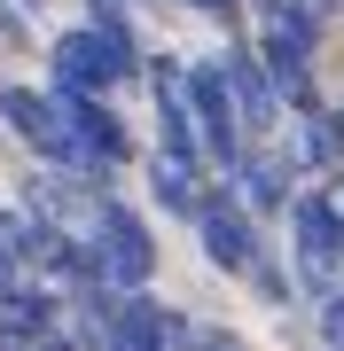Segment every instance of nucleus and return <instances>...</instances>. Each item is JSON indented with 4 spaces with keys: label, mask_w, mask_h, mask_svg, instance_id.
Segmentation results:
<instances>
[{
    "label": "nucleus",
    "mask_w": 344,
    "mask_h": 351,
    "mask_svg": "<svg viewBox=\"0 0 344 351\" xmlns=\"http://www.w3.org/2000/svg\"><path fill=\"white\" fill-rule=\"evenodd\" d=\"M242 211H290V156H242Z\"/></svg>",
    "instance_id": "nucleus-10"
},
{
    "label": "nucleus",
    "mask_w": 344,
    "mask_h": 351,
    "mask_svg": "<svg viewBox=\"0 0 344 351\" xmlns=\"http://www.w3.org/2000/svg\"><path fill=\"white\" fill-rule=\"evenodd\" d=\"M149 195L165 203L172 219H196V203H204V188H196V172H188V164H165V156L149 164Z\"/></svg>",
    "instance_id": "nucleus-11"
},
{
    "label": "nucleus",
    "mask_w": 344,
    "mask_h": 351,
    "mask_svg": "<svg viewBox=\"0 0 344 351\" xmlns=\"http://www.w3.org/2000/svg\"><path fill=\"white\" fill-rule=\"evenodd\" d=\"M321 343L344 351V289H336V297H321Z\"/></svg>",
    "instance_id": "nucleus-14"
},
{
    "label": "nucleus",
    "mask_w": 344,
    "mask_h": 351,
    "mask_svg": "<svg viewBox=\"0 0 344 351\" xmlns=\"http://www.w3.org/2000/svg\"><path fill=\"white\" fill-rule=\"evenodd\" d=\"M16 39H24V32H16V16L0 8V47H16Z\"/></svg>",
    "instance_id": "nucleus-16"
},
{
    "label": "nucleus",
    "mask_w": 344,
    "mask_h": 351,
    "mask_svg": "<svg viewBox=\"0 0 344 351\" xmlns=\"http://www.w3.org/2000/svg\"><path fill=\"white\" fill-rule=\"evenodd\" d=\"M336 211H344V203H336Z\"/></svg>",
    "instance_id": "nucleus-19"
},
{
    "label": "nucleus",
    "mask_w": 344,
    "mask_h": 351,
    "mask_svg": "<svg viewBox=\"0 0 344 351\" xmlns=\"http://www.w3.org/2000/svg\"><path fill=\"white\" fill-rule=\"evenodd\" d=\"M219 71H227V94H235V117H242V141L266 133L274 117H282V94H274L266 63H258L251 47H227V55H219Z\"/></svg>",
    "instance_id": "nucleus-7"
},
{
    "label": "nucleus",
    "mask_w": 344,
    "mask_h": 351,
    "mask_svg": "<svg viewBox=\"0 0 344 351\" xmlns=\"http://www.w3.org/2000/svg\"><path fill=\"white\" fill-rule=\"evenodd\" d=\"M110 86H117V78H110V55H102V39H94L87 24L55 39V55H47V94L55 101H102Z\"/></svg>",
    "instance_id": "nucleus-5"
},
{
    "label": "nucleus",
    "mask_w": 344,
    "mask_h": 351,
    "mask_svg": "<svg viewBox=\"0 0 344 351\" xmlns=\"http://www.w3.org/2000/svg\"><path fill=\"white\" fill-rule=\"evenodd\" d=\"M313 164V172H344V133H336V117H306V149H297Z\"/></svg>",
    "instance_id": "nucleus-12"
},
{
    "label": "nucleus",
    "mask_w": 344,
    "mask_h": 351,
    "mask_svg": "<svg viewBox=\"0 0 344 351\" xmlns=\"http://www.w3.org/2000/svg\"><path fill=\"white\" fill-rule=\"evenodd\" d=\"M55 343V297L39 281L0 297V351H47Z\"/></svg>",
    "instance_id": "nucleus-8"
},
{
    "label": "nucleus",
    "mask_w": 344,
    "mask_h": 351,
    "mask_svg": "<svg viewBox=\"0 0 344 351\" xmlns=\"http://www.w3.org/2000/svg\"><path fill=\"white\" fill-rule=\"evenodd\" d=\"M180 101H188V125H196L204 164H219V172L235 180V164L251 149H242V117H235V94H227V71L219 63H188L180 71Z\"/></svg>",
    "instance_id": "nucleus-1"
},
{
    "label": "nucleus",
    "mask_w": 344,
    "mask_h": 351,
    "mask_svg": "<svg viewBox=\"0 0 344 351\" xmlns=\"http://www.w3.org/2000/svg\"><path fill=\"white\" fill-rule=\"evenodd\" d=\"M196 234H204V258L219 265V274H251L258 234H251V211H242L235 188H204V203H196Z\"/></svg>",
    "instance_id": "nucleus-4"
},
{
    "label": "nucleus",
    "mask_w": 344,
    "mask_h": 351,
    "mask_svg": "<svg viewBox=\"0 0 344 351\" xmlns=\"http://www.w3.org/2000/svg\"><path fill=\"white\" fill-rule=\"evenodd\" d=\"M157 156L165 164H204V149H196V125H188V101H180V86H157Z\"/></svg>",
    "instance_id": "nucleus-9"
},
{
    "label": "nucleus",
    "mask_w": 344,
    "mask_h": 351,
    "mask_svg": "<svg viewBox=\"0 0 344 351\" xmlns=\"http://www.w3.org/2000/svg\"><path fill=\"white\" fill-rule=\"evenodd\" d=\"M290 234H297V289L306 297H336L344 289V211H336V195H297Z\"/></svg>",
    "instance_id": "nucleus-2"
},
{
    "label": "nucleus",
    "mask_w": 344,
    "mask_h": 351,
    "mask_svg": "<svg viewBox=\"0 0 344 351\" xmlns=\"http://www.w3.org/2000/svg\"><path fill=\"white\" fill-rule=\"evenodd\" d=\"M196 8H204V16H219V24H235V16H242V0H196Z\"/></svg>",
    "instance_id": "nucleus-15"
},
{
    "label": "nucleus",
    "mask_w": 344,
    "mask_h": 351,
    "mask_svg": "<svg viewBox=\"0 0 344 351\" xmlns=\"http://www.w3.org/2000/svg\"><path fill=\"white\" fill-rule=\"evenodd\" d=\"M336 133H344V110H336Z\"/></svg>",
    "instance_id": "nucleus-17"
},
{
    "label": "nucleus",
    "mask_w": 344,
    "mask_h": 351,
    "mask_svg": "<svg viewBox=\"0 0 344 351\" xmlns=\"http://www.w3.org/2000/svg\"><path fill=\"white\" fill-rule=\"evenodd\" d=\"M180 336H188L180 313H165L157 297H126V304L110 313V328H102L94 351H180Z\"/></svg>",
    "instance_id": "nucleus-6"
},
{
    "label": "nucleus",
    "mask_w": 344,
    "mask_h": 351,
    "mask_svg": "<svg viewBox=\"0 0 344 351\" xmlns=\"http://www.w3.org/2000/svg\"><path fill=\"white\" fill-rule=\"evenodd\" d=\"M16 8H32V0H16Z\"/></svg>",
    "instance_id": "nucleus-18"
},
{
    "label": "nucleus",
    "mask_w": 344,
    "mask_h": 351,
    "mask_svg": "<svg viewBox=\"0 0 344 351\" xmlns=\"http://www.w3.org/2000/svg\"><path fill=\"white\" fill-rule=\"evenodd\" d=\"M251 281H258V297H266V304H290V281H282V265H274L266 250L251 258Z\"/></svg>",
    "instance_id": "nucleus-13"
},
{
    "label": "nucleus",
    "mask_w": 344,
    "mask_h": 351,
    "mask_svg": "<svg viewBox=\"0 0 344 351\" xmlns=\"http://www.w3.org/2000/svg\"><path fill=\"white\" fill-rule=\"evenodd\" d=\"M94 265H102V281L117 297H141V289H149L157 242H149V226H141V211H126V203H102V211H94Z\"/></svg>",
    "instance_id": "nucleus-3"
}]
</instances>
